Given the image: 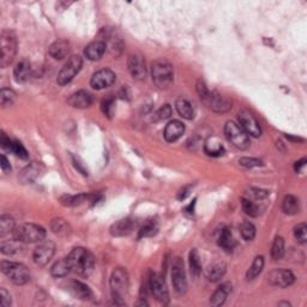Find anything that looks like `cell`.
Returning a JSON list of instances; mask_svg holds the SVG:
<instances>
[{"mask_svg":"<svg viewBox=\"0 0 307 307\" xmlns=\"http://www.w3.org/2000/svg\"><path fill=\"white\" fill-rule=\"evenodd\" d=\"M67 261H69L71 271L80 276H89L94 270V255L84 247H74L70 252Z\"/></svg>","mask_w":307,"mask_h":307,"instance_id":"obj_1","label":"cell"},{"mask_svg":"<svg viewBox=\"0 0 307 307\" xmlns=\"http://www.w3.org/2000/svg\"><path fill=\"white\" fill-rule=\"evenodd\" d=\"M13 238L20 241V243L34 244L41 243L45 240L46 231L45 228L35 223H24L22 226L15 228L13 231Z\"/></svg>","mask_w":307,"mask_h":307,"instance_id":"obj_2","label":"cell"},{"mask_svg":"<svg viewBox=\"0 0 307 307\" xmlns=\"http://www.w3.org/2000/svg\"><path fill=\"white\" fill-rule=\"evenodd\" d=\"M152 82L161 89L168 88L173 83L174 70L172 64L167 60H156L151 65Z\"/></svg>","mask_w":307,"mask_h":307,"instance_id":"obj_3","label":"cell"},{"mask_svg":"<svg viewBox=\"0 0 307 307\" xmlns=\"http://www.w3.org/2000/svg\"><path fill=\"white\" fill-rule=\"evenodd\" d=\"M0 66L3 69L8 67L15 59L17 53V39L16 35L10 30H4L0 36Z\"/></svg>","mask_w":307,"mask_h":307,"instance_id":"obj_4","label":"cell"},{"mask_svg":"<svg viewBox=\"0 0 307 307\" xmlns=\"http://www.w3.org/2000/svg\"><path fill=\"white\" fill-rule=\"evenodd\" d=\"M2 271L6 277L17 286H23L30 281V272L25 265L16 262H2Z\"/></svg>","mask_w":307,"mask_h":307,"instance_id":"obj_5","label":"cell"},{"mask_svg":"<svg viewBox=\"0 0 307 307\" xmlns=\"http://www.w3.org/2000/svg\"><path fill=\"white\" fill-rule=\"evenodd\" d=\"M111 288H112V295H113L114 302L117 305H121L120 300L124 294L127 293L129 289V274L124 268H117L114 269L113 272L111 275Z\"/></svg>","mask_w":307,"mask_h":307,"instance_id":"obj_6","label":"cell"},{"mask_svg":"<svg viewBox=\"0 0 307 307\" xmlns=\"http://www.w3.org/2000/svg\"><path fill=\"white\" fill-rule=\"evenodd\" d=\"M224 135L228 141L233 144L235 148L240 150H246L250 148V137L243 129L233 121H228L224 125Z\"/></svg>","mask_w":307,"mask_h":307,"instance_id":"obj_7","label":"cell"},{"mask_svg":"<svg viewBox=\"0 0 307 307\" xmlns=\"http://www.w3.org/2000/svg\"><path fill=\"white\" fill-rule=\"evenodd\" d=\"M83 66V59L80 56H72L65 63L61 70L58 73L57 82L59 85H66L76 77Z\"/></svg>","mask_w":307,"mask_h":307,"instance_id":"obj_8","label":"cell"},{"mask_svg":"<svg viewBox=\"0 0 307 307\" xmlns=\"http://www.w3.org/2000/svg\"><path fill=\"white\" fill-rule=\"evenodd\" d=\"M172 283L174 291L183 295L187 291V279L184 262L180 257H175L172 262Z\"/></svg>","mask_w":307,"mask_h":307,"instance_id":"obj_9","label":"cell"},{"mask_svg":"<svg viewBox=\"0 0 307 307\" xmlns=\"http://www.w3.org/2000/svg\"><path fill=\"white\" fill-rule=\"evenodd\" d=\"M149 288L151 291L152 295L155 296V299L160 301L163 305L168 303L169 301V293H168V288H167L165 278L162 277L161 275L159 274H154L150 275L149 277Z\"/></svg>","mask_w":307,"mask_h":307,"instance_id":"obj_10","label":"cell"},{"mask_svg":"<svg viewBox=\"0 0 307 307\" xmlns=\"http://www.w3.org/2000/svg\"><path fill=\"white\" fill-rule=\"evenodd\" d=\"M238 121L239 126L244 130L245 132L251 137H261L262 135V129L257 119L254 118V115L251 113L250 111H241L238 115Z\"/></svg>","mask_w":307,"mask_h":307,"instance_id":"obj_11","label":"cell"},{"mask_svg":"<svg viewBox=\"0 0 307 307\" xmlns=\"http://www.w3.org/2000/svg\"><path fill=\"white\" fill-rule=\"evenodd\" d=\"M54 252H56V245L52 241H41L39 246L34 250L33 259L36 265L39 267H45L48 264L50 259L53 258Z\"/></svg>","mask_w":307,"mask_h":307,"instance_id":"obj_12","label":"cell"},{"mask_svg":"<svg viewBox=\"0 0 307 307\" xmlns=\"http://www.w3.org/2000/svg\"><path fill=\"white\" fill-rule=\"evenodd\" d=\"M115 78H117V74L113 71L109 69H102L93 74L90 80V85L93 89L102 90L111 87L115 82Z\"/></svg>","mask_w":307,"mask_h":307,"instance_id":"obj_13","label":"cell"},{"mask_svg":"<svg viewBox=\"0 0 307 307\" xmlns=\"http://www.w3.org/2000/svg\"><path fill=\"white\" fill-rule=\"evenodd\" d=\"M202 102L217 113H226L232 109V102L216 91H210L209 95Z\"/></svg>","mask_w":307,"mask_h":307,"instance_id":"obj_14","label":"cell"},{"mask_svg":"<svg viewBox=\"0 0 307 307\" xmlns=\"http://www.w3.org/2000/svg\"><path fill=\"white\" fill-rule=\"evenodd\" d=\"M269 283L279 288H286L293 285L295 281V276L292 271L286 269H276L272 270L268 276Z\"/></svg>","mask_w":307,"mask_h":307,"instance_id":"obj_15","label":"cell"},{"mask_svg":"<svg viewBox=\"0 0 307 307\" xmlns=\"http://www.w3.org/2000/svg\"><path fill=\"white\" fill-rule=\"evenodd\" d=\"M129 71L136 81H143L146 77V64L144 58L139 54H134L129 58Z\"/></svg>","mask_w":307,"mask_h":307,"instance_id":"obj_16","label":"cell"},{"mask_svg":"<svg viewBox=\"0 0 307 307\" xmlns=\"http://www.w3.org/2000/svg\"><path fill=\"white\" fill-rule=\"evenodd\" d=\"M45 167L42 163L40 162H32L24 168L22 169V172L19 173L18 179L22 184H33L35 180L41 175V173L43 172Z\"/></svg>","mask_w":307,"mask_h":307,"instance_id":"obj_17","label":"cell"},{"mask_svg":"<svg viewBox=\"0 0 307 307\" xmlns=\"http://www.w3.org/2000/svg\"><path fill=\"white\" fill-rule=\"evenodd\" d=\"M67 291H69L74 298L80 300H91L94 298L93 291L81 281L69 282V285H67Z\"/></svg>","mask_w":307,"mask_h":307,"instance_id":"obj_18","label":"cell"},{"mask_svg":"<svg viewBox=\"0 0 307 307\" xmlns=\"http://www.w3.org/2000/svg\"><path fill=\"white\" fill-rule=\"evenodd\" d=\"M184 132H185V125L179 120H172L166 125L163 136H165L167 142L174 143L178 141L179 138H182Z\"/></svg>","mask_w":307,"mask_h":307,"instance_id":"obj_19","label":"cell"},{"mask_svg":"<svg viewBox=\"0 0 307 307\" xmlns=\"http://www.w3.org/2000/svg\"><path fill=\"white\" fill-rule=\"evenodd\" d=\"M69 102L70 106H72L73 108H78V109H84L90 107L94 102V97L93 95L85 90H80L77 93H74L71 95L69 97Z\"/></svg>","mask_w":307,"mask_h":307,"instance_id":"obj_20","label":"cell"},{"mask_svg":"<svg viewBox=\"0 0 307 307\" xmlns=\"http://www.w3.org/2000/svg\"><path fill=\"white\" fill-rule=\"evenodd\" d=\"M106 49H107L106 42H104L102 40H96L85 47L84 56L88 60L97 61L104 57V54L106 53Z\"/></svg>","mask_w":307,"mask_h":307,"instance_id":"obj_21","label":"cell"},{"mask_svg":"<svg viewBox=\"0 0 307 307\" xmlns=\"http://www.w3.org/2000/svg\"><path fill=\"white\" fill-rule=\"evenodd\" d=\"M97 198L98 197L94 196V194L81 193V194H76V196L61 197L60 203L65 207H78V206H82V204H84L87 202H91L93 204H96Z\"/></svg>","mask_w":307,"mask_h":307,"instance_id":"obj_22","label":"cell"},{"mask_svg":"<svg viewBox=\"0 0 307 307\" xmlns=\"http://www.w3.org/2000/svg\"><path fill=\"white\" fill-rule=\"evenodd\" d=\"M2 146L4 149L9 150V151H11L12 154H15L17 158L23 160H27L29 158L28 151H27L22 143L17 141H11V139L6 137L5 134L2 135Z\"/></svg>","mask_w":307,"mask_h":307,"instance_id":"obj_23","label":"cell"},{"mask_svg":"<svg viewBox=\"0 0 307 307\" xmlns=\"http://www.w3.org/2000/svg\"><path fill=\"white\" fill-rule=\"evenodd\" d=\"M135 228L136 222L132 218H122V220H119L118 222H115L109 231H111V234L113 237H125V235L132 233Z\"/></svg>","mask_w":307,"mask_h":307,"instance_id":"obj_24","label":"cell"},{"mask_svg":"<svg viewBox=\"0 0 307 307\" xmlns=\"http://www.w3.org/2000/svg\"><path fill=\"white\" fill-rule=\"evenodd\" d=\"M13 76L18 83H24L32 76V65L27 59H22L17 63L13 70Z\"/></svg>","mask_w":307,"mask_h":307,"instance_id":"obj_25","label":"cell"},{"mask_svg":"<svg viewBox=\"0 0 307 307\" xmlns=\"http://www.w3.org/2000/svg\"><path fill=\"white\" fill-rule=\"evenodd\" d=\"M70 53V43L65 40H58L49 47V54L53 59H65Z\"/></svg>","mask_w":307,"mask_h":307,"instance_id":"obj_26","label":"cell"},{"mask_svg":"<svg viewBox=\"0 0 307 307\" xmlns=\"http://www.w3.org/2000/svg\"><path fill=\"white\" fill-rule=\"evenodd\" d=\"M232 292V286L229 283H224V285H221L216 291L214 292V294L211 295L210 298V303L213 306H222L224 301H226L228 295Z\"/></svg>","mask_w":307,"mask_h":307,"instance_id":"obj_27","label":"cell"},{"mask_svg":"<svg viewBox=\"0 0 307 307\" xmlns=\"http://www.w3.org/2000/svg\"><path fill=\"white\" fill-rule=\"evenodd\" d=\"M175 108L180 117L186 119V120H192L194 118V108L187 98H178L175 102Z\"/></svg>","mask_w":307,"mask_h":307,"instance_id":"obj_28","label":"cell"},{"mask_svg":"<svg viewBox=\"0 0 307 307\" xmlns=\"http://www.w3.org/2000/svg\"><path fill=\"white\" fill-rule=\"evenodd\" d=\"M204 151L209 156H221L224 152V146L217 137H210L204 143Z\"/></svg>","mask_w":307,"mask_h":307,"instance_id":"obj_29","label":"cell"},{"mask_svg":"<svg viewBox=\"0 0 307 307\" xmlns=\"http://www.w3.org/2000/svg\"><path fill=\"white\" fill-rule=\"evenodd\" d=\"M217 244L218 246L222 247L223 250L227 252H232L234 250L235 240L229 228L226 227L220 232V235H218V239H217Z\"/></svg>","mask_w":307,"mask_h":307,"instance_id":"obj_30","label":"cell"},{"mask_svg":"<svg viewBox=\"0 0 307 307\" xmlns=\"http://www.w3.org/2000/svg\"><path fill=\"white\" fill-rule=\"evenodd\" d=\"M71 271L69 261H67V258L65 259H60V261L56 262L53 264V267L50 268V274L54 277H65V276H67V274Z\"/></svg>","mask_w":307,"mask_h":307,"instance_id":"obj_31","label":"cell"},{"mask_svg":"<svg viewBox=\"0 0 307 307\" xmlns=\"http://www.w3.org/2000/svg\"><path fill=\"white\" fill-rule=\"evenodd\" d=\"M50 229L54 234L61 235V237H66L71 233V227L70 224L64 220V218H54L50 222Z\"/></svg>","mask_w":307,"mask_h":307,"instance_id":"obj_32","label":"cell"},{"mask_svg":"<svg viewBox=\"0 0 307 307\" xmlns=\"http://www.w3.org/2000/svg\"><path fill=\"white\" fill-rule=\"evenodd\" d=\"M282 209L285 211V214L287 215H296L300 211V203L299 199L295 196H286L283 199Z\"/></svg>","mask_w":307,"mask_h":307,"instance_id":"obj_33","label":"cell"},{"mask_svg":"<svg viewBox=\"0 0 307 307\" xmlns=\"http://www.w3.org/2000/svg\"><path fill=\"white\" fill-rule=\"evenodd\" d=\"M20 244H22L20 241H18L17 239L13 238V240L3 241L2 245H0V250H2V252L4 254H8V255L16 254V253H18V252H20V250H22V245Z\"/></svg>","mask_w":307,"mask_h":307,"instance_id":"obj_34","label":"cell"},{"mask_svg":"<svg viewBox=\"0 0 307 307\" xmlns=\"http://www.w3.org/2000/svg\"><path fill=\"white\" fill-rule=\"evenodd\" d=\"M190 270L191 274H192L194 277H198L202 272V264H200V258H199V253L196 248H193L192 251L190 252Z\"/></svg>","mask_w":307,"mask_h":307,"instance_id":"obj_35","label":"cell"},{"mask_svg":"<svg viewBox=\"0 0 307 307\" xmlns=\"http://www.w3.org/2000/svg\"><path fill=\"white\" fill-rule=\"evenodd\" d=\"M263 268H264V257L263 255H257L250 269H248L246 274L247 279H254L263 271Z\"/></svg>","mask_w":307,"mask_h":307,"instance_id":"obj_36","label":"cell"},{"mask_svg":"<svg viewBox=\"0 0 307 307\" xmlns=\"http://www.w3.org/2000/svg\"><path fill=\"white\" fill-rule=\"evenodd\" d=\"M226 269H227V267L224 263H216V264H214L213 267L210 268L209 274H208V278H209V281H211V282L220 281V279L224 276V274H226Z\"/></svg>","mask_w":307,"mask_h":307,"instance_id":"obj_37","label":"cell"},{"mask_svg":"<svg viewBox=\"0 0 307 307\" xmlns=\"http://www.w3.org/2000/svg\"><path fill=\"white\" fill-rule=\"evenodd\" d=\"M15 218L10 215H3L0 217V235L4 237V235L9 233H13L15 231Z\"/></svg>","mask_w":307,"mask_h":307,"instance_id":"obj_38","label":"cell"},{"mask_svg":"<svg viewBox=\"0 0 307 307\" xmlns=\"http://www.w3.org/2000/svg\"><path fill=\"white\" fill-rule=\"evenodd\" d=\"M285 255V240L282 237H276L271 247V257L274 261H279Z\"/></svg>","mask_w":307,"mask_h":307,"instance_id":"obj_39","label":"cell"},{"mask_svg":"<svg viewBox=\"0 0 307 307\" xmlns=\"http://www.w3.org/2000/svg\"><path fill=\"white\" fill-rule=\"evenodd\" d=\"M159 226L158 222L155 220H149L148 222L143 224V227L138 232V238H146V237H152L158 233Z\"/></svg>","mask_w":307,"mask_h":307,"instance_id":"obj_40","label":"cell"},{"mask_svg":"<svg viewBox=\"0 0 307 307\" xmlns=\"http://www.w3.org/2000/svg\"><path fill=\"white\" fill-rule=\"evenodd\" d=\"M16 101V93L9 88H3L0 91V104L3 107H9Z\"/></svg>","mask_w":307,"mask_h":307,"instance_id":"obj_41","label":"cell"},{"mask_svg":"<svg viewBox=\"0 0 307 307\" xmlns=\"http://www.w3.org/2000/svg\"><path fill=\"white\" fill-rule=\"evenodd\" d=\"M241 204H243V209L245 211V214L248 215V216H251V217L258 216L259 208L257 207V204H255L254 202H252L251 199L243 198L241 199Z\"/></svg>","mask_w":307,"mask_h":307,"instance_id":"obj_42","label":"cell"},{"mask_svg":"<svg viewBox=\"0 0 307 307\" xmlns=\"http://www.w3.org/2000/svg\"><path fill=\"white\" fill-rule=\"evenodd\" d=\"M240 233L245 240L251 241L255 237V227L251 222H244L240 227Z\"/></svg>","mask_w":307,"mask_h":307,"instance_id":"obj_43","label":"cell"},{"mask_svg":"<svg viewBox=\"0 0 307 307\" xmlns=\"http://www.w3.org/2000/svg\"><path fill=\"white\" fill-rule=\"evenodd\" d=\"M294 237L300 244H306L307 241V227L305 223H300L294 228Z\"/></svg>","mask_w":307,"mask_h":307,"instance_id":"obj_44","label":"cell"},{"mask_svg":"<svg viewBox=\"0 0 307 307\" xmlns=\"http://www.w3.org/2000/svg\"><path fill=\"white\" fill-rule=\"evenodd\" d=\"M170 115H172V107H170L169 105H165L156 112L155 115H154V120L155 121L166 120V119H168L170 117Z\"/></svg>","mask_w":307,"mask_h":307,"instance_id":"obj_45","label":"cell"},{"mask_svg":"<svg viewBox=\"0 0 307 307\" xmlns=\"http://www.w3.org/2000/svg\"><path fill=\"white\" fill-rule=\"evenodd\" d=\"M101 109L105 115H107L108 118H111L112 114H113V109H114V98L113 97L105 98L101 104Z\"/></svg>","mask_w":307,"mask_h":307,"instance_id":"obj_46","label":"cell"},{"mask_svg":"<svg viewBox=\"0 0 307 307\" xmlns=\"http://www.w3.org/2000/svg\"><path fill=\"white\" fill-rule=\"evenodd\" d=\"M240 166L245 167V168H253V167H261L263 166V162L261 160L254 158H243L239 160Z\"/></svg>","mask_w":307,"mask_h":307,"instance_id":"obj_47","label":"cell"},{"mask_svg":"<svg viewBox=\"0 0 307 307\" xmlns=\"http://www.w3.org/2000/svg\"><path fill=\"white\" fill-rule=\"evenodd\" d=\"M0 301H2V305L4 307H9L12 302L11 295H10V293L5 288L0 289Z\"/></svg>","mask_w":307,"mask_h":307,"instance_id":"obj_48","label":"cell"},{"mask_svg":"<svg viewBox=\"0 0 307 307\" xmlns=\"http://www.w3.org/2000/svg\"><path fill=\"white\" fill-rule=\"evenodd\" d=\"M0 167H2V170L4 173H8L11 170V166H10V163L5 155H2V159H0Z\"/></svg>","mask_w":307,"mask_h":307,"instance_id":"obj_49","label":"cell"},{"mask_svg":"<svg viewBox=\"0 0 307 307\" xmlns=\"http://www.w3.org/2000/svg\"><path fill=\"white\" fill-rule=\"evenodd\" d=\"M190 190H191V186H186V187H184V189L180 190V192L178 194V199H180V200L185 199L186 197L190 194Z\"/></svg>","mask_w":307,"mask_h":307,"instance_id":"obj_50","label":"cell"},{"mask_svg":"<svg viewBox=\"0 0 307 307\" xmlns=\"http://www.w3.org/2000/svg\"><path fill=\"white\" fill-rule=\"evenodd\" d=\"M253 191V193L254 194V197L255 198H259V199H263V198H265V197H268V192L267 191H263V190H258V189H254V190H252Z\"/></svg>","mask_w":307,"mask_h":307,"instance_id":"obj_51","label":"cell"},{"mask_svg":"<svg viewBox=\"0 0 307 307\" xmlns=\"http://www.w3.org/2000/svg\"><path fill=\"white\" fill-rule=\"evenodd\" d=\"M305 166H306V159H302V160H300V161H298L295 163L294 168H295L296 172H301V170L305 168Z\"/></svg>","mask_w":307,"mask_h":307,"instance_id":"obj_52","label":"cell"}]
</instances>
